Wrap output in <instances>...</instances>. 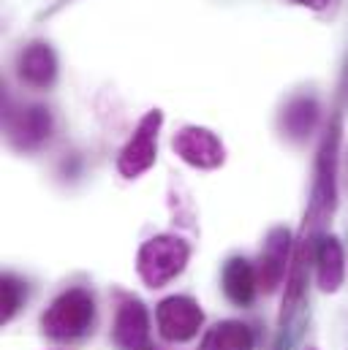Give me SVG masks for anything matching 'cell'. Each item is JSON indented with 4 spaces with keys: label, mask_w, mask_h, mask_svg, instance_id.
<instances>
[{
    "label": "cell",
    "mask_w": 348,
    "mask_h": 350,
    "mask_svg": "<svg viewBox=\"0 0 348 350\" xmlns=\"http://www.w3.org/2000/svg\"><path fill=\"white\" fill-rule=\"evenodd\" d=\"M294 5H302V8H310V11H324L330 8L335 0H291Z\"/></svg>",
    "instance_id": "obj_17"
},
{
    "label": "cell",
    "mask_w": 348,
    "mask_h": 350,
    "mask_svg": "<svg viewBox=\"0 0 348 350\" xmlns=\"http://www.w3.org/2000/svg\"><path fill=\"white\" fill-rule=\"evenodd\" d=\"M95 321V301L85 288H69L63 291L41 315V329L47 337L69 342L79 340L92 329Z\"/></svg>",
    "instance_id": "obj_1"
},
{
    "label": "cell",
    "mask_w": 348,
    "mask_h": 350,
    "mask_svg": "<svg viewBox=\"0 0 348 350\" xmlns=\"http://www.w3.org/2000/svg\"><path fill=\"white\" fill-rule=\"evenodd\" d=\"M313 261H316L319 288H321L324 293L340 291L343 277H346V256H343V247H340L338 237H332V234L321 237V239L316 242Z\"/></svg>",
    "instance_id": "obj_11"
},
{
    "label": "cell",
    "mask_w": 348,
    "mask_h": 350,
    "mask_svg": "<svg viewBox=\"0 0 348 350\" xmlns=\"http://www.w3.org/2000/svg\"><path fill=\"white\" fill-rule=\"evenodd\" d=\"M308 350H316V348H308Z\"/></svg>",
    "instance_id": "obj_20"
},
{
    "label": "cell",
    "mask_w": 348,
    "mask_h": 350,
    "mask_svg": "<svg viewBox=\"0 0 348 350\" xmlns=\"http://www.w3.org/2000/svg\"><path fill=\"white\" fill-rule=\"evenodd\" d=\"M5 136L16 150H38L52 136V114L47 106H22L5 111Z\"/></svg>",
    "instance_id": "obj_6"
},
{
    "label": "cell",
    "mask_w": 348,
    "mask_h": 350,
    "mask_svg": "<svg viewBox=\"0 0 348 350\" xmlns=\"http://www.w3.org/2000/svg\"><path fill=\"white\" fill-rule=\"evenodd\" d=\"M190 247L182 237L158 234L147 239L136 253V271L147 288H164L188 266Z\"/></svg>",
    "instance_id": "obj_2"
},
{
    "label": "cell",
    "mask_w": 348,
    "mask_h": 350,
    "mask_svg": "<svg viewBox=\"0 0 348 350\" xmlns=\"http://www.w3.org/2000/svg\"><path fill=\"white\" fill-rule=\"evenodd\" d=\"M142 350H158V348H153V345H145Z\"/></svg>",
    "instance_id": "obj_19"
},
{
    "label": "cell",
    "mask_w": 348,
    "mask_h": 350,
    "mask_svg": "<svg viewBox=\"0 0 348 350\" xmlns=\"http://www.w3.org/2000/svg\"><path fill=\"white\" fill-rule=\"evenodd\" d=\"M164 125V111L161 109H150L139 125L134 128L131 139L125 142V147L117 155V172L125 179H136L145 172L153 169L156 158H158V133Z\"/></svg>",
    "instance_id": "obj_3"
},
{
    "label": "cell",
    "mask_w": 348,
    "mask_h": 350,
    "mask_svg": "<svg viewBox=\"0 0 348 350\" xmlns=\"http://www.w3.org/2000/svg\"><path fill=\"white\" fill-rule=\"evenodd\" d=\"M172 150L182 163H188L193 169H201V172L221 169L223 161H226L223 142L210 128H201V125H185V128H179L172 139Z\"/></svg>",
    "instance_id": "obj_4"
},
{
    "label": "cell",
    "mask_w": 348,
    "mask_h": 350,
    "mask_svg": "<svg viewBox=\"0 0 348 350\" xmlns=\"http://www.w3.org/2000/svg\"><path fill=\"white\" fill-rule=\"evenodd\" d=\"M335 152H338V128L330 131V136L324 139L321 144V152H319V179H316V193H313V217L321 215L327 217L335 206V169H338V161H335Z\"/></svg>",
    "instance_id": "obj_10"
},
{
    "label": "cell",
    "mask_w": 348,
    "mask_h": 350,
    "mask_svg": "<svg viewBox=\"0 0 348 350\" xmlns=\"http://www.w3.org/2000/svg\"><path fill=\"white\" fill-rule=\"evenodd\" d=\"M112 340L120 350H142L150 345V315L139 299H123L114 315Z\"/></svg>",
    "instance_id": "obj_8"
},
{
    "label": "cell",
    "mask_w": 348,
    "mask_h": 350,
    "mask_svg": "<svg viewBox=\"0 0 348 350\" xmlns=\"http://www.w3.org/2000/svg\"><path fill=\"white\" fill-rule=\"evenodd\" d=\"M343 176H346V185H348V155H346V163H343Z\"/></svg>",
    "instance_id": "obj_18"
},
{
    "label": "cell",
    "mask_w": 348,
    "mask_h": 350,
    "mask_svg": "<svg viewBox=\"0 0 348 350\" xmlns=\"http://www.w3.org/2000/svg\"><path fill=\"white\" fill-rule=\"evenodd\" d=\"M223 293L229 296V301H234L237 307H248L259 291V274L256 266L248 258H229L223 266Z\"/></svg>",
    "instance_id": "obj_13"
},
{
    "label": "cell",
    "mask_w": 348,
    "mask_h": 350,
    "mask_svg": "<svg viewBox=\"0 0 348 350\" xmlns=\"http://www.w3.org/2000/svg\"><path fill=\"white\" fill-rule=\"evenodd\" d=\"M16 74L27 88L47 90L58 79V57L55 49L44 41H33L19 52Z\"/></svg>",
    "instance_id": "obj_9"
},
{
    "label": "cell",
    "mask_w": 348,
    "mask_h": 350,
    "mask_svg": "<svg viewBox=\"0 0 348 350\" xmlns=\"http://www.w3.org/2000/svg\"><path fill=\"white\" fill-rule=\"evenodd\" d=\"M22 301H25V282L16 280L14 274H3V280H0V321L8 323L19 312Z\"/></svg>",
    "instance_id": "obj_16"
},
{
    "label": "cell",
    "mask_w": 348,
    "mask_h": 350,
    "mask_svg": "<svg viewBox=\"0 0 348 350\" xmlns=\"http://www.w3.org/2000/svg\"><path fill=\"white\" fill-rule=\"evenodd\" d=\"M291 231L277 226L266 234L261 258L256 263V274H259V288L264 293H272L283 285V280L288 277V266H291Z\"/></svg>",
    "instance_id": "obj_7"
},
{
    "label": "cell",
    "mask_w": 348,
    "mask_h": 350,
    "mask_svg": "<svg viewBox=\"0 0 348 350\" xmlns=\"http://www.w3.org/2000/svg\"><path fill=\"white\" fill-rule=\"evenodd\" d=\"M253 345H256V337L251 326L240 321H221L204 332L199 350H253Z\"/></svg>",
    "instance_id": "obj_14"
},
{
    "label": "cell",
    "mask_w": 348,
    "mask_h": 350,
    "mask_svg": "<svg viewBox=\"0 0 348 350\" xmlns=\"http://www.w3.org/2000/svg\"><path fill=\"white\" fill-rule=\"evenodd\" d=\"M316 120H319V103L313 98H294L283 114V125L294 139L308 136L316 128Z\"/></svg>",
    "instance_id": "obj_15"
},
{
    "label": "cell",
    "mask_w": 348,
    "mask_h": 350,
    "mask_svg": "<svg viewBox=\"0 0 348 350\" xmlns=\"http://www.w3.org/2000/svg\"><path fill=\"white\" fill-rule=\"evenodd\" d=\"M316 250V245L308 239V231L299 237L297 247H294V256H291V266H288V277H286V296H283V321L302 304V296H305V285H308V261H310V253Z\"/></svg>",
    "instance_id": "obj_12"
},
{
    "label": "cell",
    "mask_w": 348,
    "mask_h": 350,
    "mask_svg": "<svg viewBox=\"0 0 348 350\" xmlns=\"http://www.w3.org/2000/svg\"><path fill=\"white\" fill-rule=\"evenodd\" d=\"M156 323H158V334L166 342L177 345L199 334L204 323V312L190 296H169L156 307Z\"/></svg>",
    "instance_id": "obj_5"
}]
</instances>
